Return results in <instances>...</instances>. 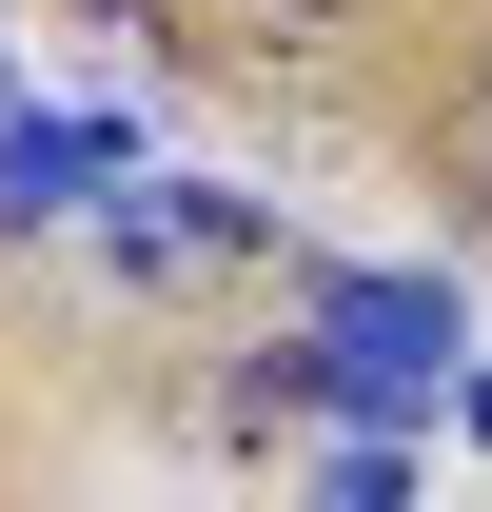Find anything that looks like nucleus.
<instances>
[{"label": "nucleus", "mask_w": 492, "mask_h": 512, "mask_svg": "<svg viewBox=\"0 0 492 512\" xmlns=\"http://www.w3.org/2000/svg\"><path fill=\"white\" fill-rule=\"evenodd\" d=\"M453 355H473L453 276H315V394H355L374 434H394V414H433V394H453Z\"/></svg>", "instance_id": "nucleus-1"}, {"label": "nucleus", "mask_w": 492, "mask_h": 512, "mask_svg": "<svg viewBox=\"0 0 492 512\" xmlns=\"http://www.w3.org/2000/svg\"><path fill=\"white\" fill-rule=\"evenodd\" d=\"M0 119H20V60H0Z\"/></svg>", "instance_id": "nucleus-6"}, {"label": "nucleus", "mask_w": 492, "mask_h": 512, "mask_svg": "<svg viewBox=\"0 0 492 512\" xmlns=\"http://www.w3.org/2000/svg\"><path fill=\"white\" fill-rule=\"evenodd\" d=\"M119 158H138V119H0V237H60Z\"/></svg>", "instance_id": "nucleus-2"}, {"label": "nucleus", "mask_w": 492, "mask_h": 512, "mask_svg": "<svg viewBox=\"0 0 492 512\" xmlns=\"http://www.w3.org/2000/svg\"><path fill=\"white\" fill-rule=\"evenodd\" d=\"M315 512H414V453L374 434V453H335V473H315Z\"/></svg>", "instance_id": "nucleus-4"}, {"label": "nucleus", "mask_w": 492, "mask_h": 512, "mask_svg": "<svg viewBox=\"0 0 492 512\" xmlns=\"http://www.w3.org/2000/svg\"><path fill=\"white\" fill-rule=\"evenodd\" d=\"M453 414H473V434H492V375H473V394H453Z\"/></svg>", "instance_id": "nucleus-5"}, {"label": "nucleus", "mask_w": 492, "mask_h": 512, "mask_svg": "<svg viewBox=\"0 0 492 512\" xmlns=\"http://www.w3.org/2000/svg\"><path fill=\"white\" fill-rule=\"evenodd\" d=\"M178 40L276 79V60H355V40H374V0H178Z\"/></svg>", "instance_id": "nucleus-3"}]
</instances>
